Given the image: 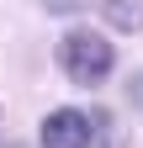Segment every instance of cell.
<instances>
[{"instance_id": "obj_1", "label": "cell", "mask_w": 143, "mask_h": 148, "mask_svg": "<svg viewBox=\"0 0 143 148\" xmlns=\"http://www.w3.org/2000/svg\"><path fill=\"white\" fill-rule=\"evenodd\" d=\"M111 64H117V53H111V42H106L101 32H90V27H74V32H64V42H58V69L69 74L74 85H106L111 79Z\"/></svg>"}, {"instance_id": "obj_2", "label": "cell", "mask_w": 143, "mask_h": 148, "mask_svg": "<svg viewBox=\"0 0 143 148\" xmlns=\"http://www.w3.org/2000/svg\"><path fill=\"white\" fill-rule=\"evenodd\" d=\"M96 122L74 106H58L53 116H43V148H90Z\"/></svg>"}, {"instance_id": "obj_3", "label": "cell", "mask_w": 143, "mask_h": 148, "mask_svg": "<svg viewBox=\"0 0 143 148\" xmlns=\"http://www.w3.org/2000/svg\"><path fill=\"white\" fill-rule=\"evenodd\" d=\"M101 16L117 32H143V0H101Z\"/></svg>"}]
</instances>
